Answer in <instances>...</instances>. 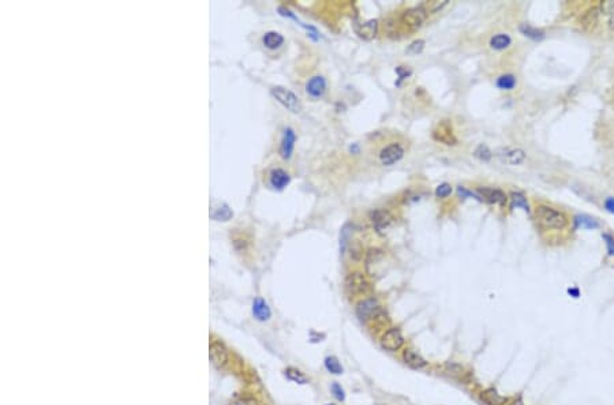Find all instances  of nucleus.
<instances>
[{
	"label": "nucleus",
	"instance_id": "obj_14",
	"mask_svg": "<svg viewBox=\"0 0 614 405\" xmlns=\"http://www.w3.org/2000/svg\"><path fill=\"white\" fill-rule=\"evenodd\" d=\"M433 137H434L435 141L442 142L445 145H456V142H457L456 137L453 135L452 127L446 122H442L441 124H438V127L435 128L434 132H433Z\"/></svg>",
	"mask_w": 614,
	"mask_h": 405
},
{
	"label": "nucleus",
	"instance_id": "obj_24",
	"mask_svg": "<svg viewBox=\"0 0 614 405\" xmlns=\"http://www.w3.org/2000/svg\"><path fill=\"white\" fill-rule=\"evenodd\" d=\"M520 32L524 34L525 37L531 38V40H535V41H541V40H544L545 38L544 30H541V29H538V28H534V26H531V25H527V24L520 25Z\"/></svg>",
	"mask_w": 614,
	"mask_h": 405
},
{
	"label": "nucleus",
	"instance_id": "obj_10",
	"mask_svg": "<svg viewBox=\"0 0 614 405\" xmlns=\"http://www.w3.org/2000/svg\"><path fill=\"white\" fill-rule=\"evenodd\" d=\"M497 157H498L501 161L506 163V164L519 165L525 160L527 154H525V151L521 150V149H510V147H506V149L498 150Z\"/></svg>",
	"mask_w": 614,
	"mask_h": 405
},
{
	"label": "nucleus",
	"instance_id": "obj_28",
	"mask_svg": "<svg viewBox=\"0 0 614 405\" xmlns=\"http://www.w3.org/2000/svg\"><path fill=\"white\" fill-rule=\"evenodd\" d=\"M510 201H512V206L513 207H521L525 212H529V205L527 202V198L521 193L510 194Z\"/></svg>",
	"mask_w": 614,
	"mask_h": 405
},
{
	"label": "nucleus",
	"instance_id": "obj_3",
	"mask_svg": "<svg viewBox=\"0 0 614 405\" xmlns=\"http://www.w3.org/2000/svg\"><path fill=\"white\" fill-rule=\"evenodd\" d=\"M345 289L351 296H362L370 289V284L360 272H354L345 278Z\"/></svg>",
	"mask_w": 614,
	"mask_h": 405
},
{
	"label": "nucleus",
	"instance_id": "obj_26",
	"mask_svg": "<svg viewBox=\"0 0 614 405\" xmlns=\"http://www.w3.org/2000/svg\"><path fill=\"white\" fill-rule=\"evenodd\" d=\"M383 259V253L381 250H378V249H371V250L367 253V257H366V269H367V272L371 269V266H374V265H378L379 262H382Z\"/></svg>",
	"mask_w": 614,
	"mask_h": 405
},
{
	"label": "nucleus",
	"instance_id": "obj_30",
	"mask_svg": "<svg viewBox=\"0 0 614 405\" xmlns=\"http://www.w3.org/2000/svg\"><path fill=\"white\" fill-rule=\"evenodd\" d=\"M348 249H350L351 258L354 261H360L362 259V257H363V246L360 245L359 240L350 241Z\"/></svg>",
	"mask_w": 614,
	"mask_h": 405
},
{
	"label": "nucleus",
	"instance_id": "obj_13",
	"mask_svg": "<svg viewBox=\"0 0 614 405\" xmlns=\"http://www.w3.org/2000/svg\"><path fill=\"white\" fill-rule=\"evenodd\" d=\"M307 95L312 99H321L326 92V80L324 76H313L306 84Z\"/></svg>",
	"mask_w": 614,
	"mask_h": 405
},
{
	"label": "nucleus",
	"instance_id": "obj_40",
	"mask_svg": "<svg viewBox=\"0 0 614 405\" xmlns=\"http://www.w3.org/2000/svg\"><path fill=\"white\" fill-rule=\"evenodd\" d=\"M568 293H569L572 297H575V299L580 296V291H579L577 288H569V289H568Z\"/></svg>",
	"mask_w": 614,
	"mask_h": 405
},
{
	"label": "nucleus",
	"instance_id": "obj_43",
	"mask_svg": "<svg viewBox=\"0 0 614 405\" xmlns=\"http://www.w3.org/2000/svg\"><path fill=\"white\" fill-rule=\"evenodd\" d=\"M375 405H382V404H375Z\"/></svg>",
	"mask_w": 614,
	"mask_h": 405
},
{
	"label": "nucleus",
	"instance_id": "obj_32",
	"mask_svg": "<svg viewBox=\"0 0 614 405\" xmlns=\"http://www.w3.org/2000/svg\"><path fill=\"white\" fill-rule=\"evenodd\" d=\"M351 225H345L343 229H341V233H340V253L341 254H344V251L347 250V247H348V245H350V237H351Z\"/></svg>",
	"mask_w": 614,
	"mask_h": 405
},
{
	"label": "nucleus",
	"instance_id": "obj_9",
	"mask_svg": "<svg viewBox=\"0 0 614 405\" xmlns=\"http://www.w3.org/2000/svg\"><path fill=\"white\" fill-rule=\"evenodd\" d=\"M295 142H296V134H295L292 128L287 127L284 130L281 143H280V154H281L284 160H289L292 157Z\"/></svg>",
	"mask_w": 614,
	"mask_h": 405
},
{
	"label": "nucleus",
	"instance_id": "obj_19",
	"mask_svg": "<svg viewBox=\"0 0 614 405\" xmlns=\"http://www.w3.org/2000/svg\"><path fill=\"white\" fill-rule=\"evenodd\" d=\"M253 315L261 322H265L270 318V308L262 299H255L253 303Z\"/></svg>",
	"mask_w": 614,
	"mask_h": 405
},
{
	"label": "nucleus",
	"instance_id": "obj_20",
	"mask_svg": "<svg viewBox=\"0 0 614 405\" xmlns=\"http://www.w3.org/2000/svg\"><path fill=\"white\" fill-rule=\"evenodd\" d=\"M481 398H482L483 402H486L487 405H505L506 402H508V398L498 394V391H497L496 389H493V387L482 391V393H481Z\"/></svg>",
	"mask_w": 614,
	"mask_h": 405
},
{
	"label": "nucleus",
	"instance_id": "obj_39",
	"mask_svg": "<svg viewBox=\"0 0 614 405\" xmlns=\"http://www.w3.org/2000/svg\"><path fill=\"white\" fill-rule=\"evenodd\" d=\"M396 72L399 74V76H400V79H406L407 76L411 75V71H407L406 68H402V67H399Z\"/></svg>",
	"mask_w": 614,
	"mask_h": 405
},
{
	"label": "nucleus",
	"instance_id": "obj_36",
	"mask_svg": "<svg viewBox=\"0 0 614 405\" xmlns=\"http://www.w3.org/2000/svg\"><path fill=\"white\" fill-rule=\"evenodd\" d=\"M331 390H332V394L335 396L336 400L341 401V402H343V401H345V391H344V389H343V387H341L340 385L337 383V382H333V383H332Z\"/></svg>",
	"mask_w": 614,
	"mask_h": 405
},
{
	"label": "nucleus",
	"instance_id": "obj_31",
	"mask_svg": "<svg viewBox=\"0 0 614 405\" xmlns=\"http://www.w3.org/2000/svg\"><path fill=\"white\" fill-rule=\"evenodd\" d=\"M474 155L477 157L478 160L483 161V163H487V161L491 160V157H493V154H491L490 149L486 146V145H479V146L475 149V151H474Z\"/></svg>",
	"mask_w": 614,
	"mask_h": 405
},
{
	"label": "nucleus",
	"instance_id": "obj_5",
	"mask_svg": "<svg viewBox=\"0 0 614 405\" xmlns=\"http://www.w3.org/2000/svg\"><path fill=\"white\" fill-rule=\"evenodd\" d=\"M426 18H427V11H426L423 6H419V7H412V9L406 10L403 13L400 21H402V24L406 25L407 28L415 30V29H419L422 25L425 24Z\"/></svg>",
	"mask_w": 614,
	"mask_h": 405
},
{
	"label": "nucleus",
	"instance_id": "obj_8",
	"mask_svg": "<svg viewBox=\"0 0 614 405\" xmlns=\"http://www.w3.org/2000/svg\"><path fill=\"white\" fill-rule=\"evenodd\" d=\"M600 14H602L600 6H592L588 10H586L580 17V25L583 26V29L587 30V32L595 30V28L598 26V22H599Z\"/></svg>",
	"mask_w": 614,
	"mask_h": 405
},
{
	"label": "nucleus",
	"instance_id": "obj_35",
	"mask_svg": "<svg viewBox=\"0 0 614 405\" xmlns=\"http://www.w3.org/2000/svg\"><path fill=\"white\" fill-rule=\"evenodd\" d=\"M450 193H452V186L449 183H441L435 189V195L438 197V198H446V197H449L450 195Z\"/></svg>",
	"mask_w": 614,
	"mask_h": 405
},
{
	"label": "nucleus",
	"instance_id": "obj_22",
	"mask_svg": "<svg viewBox=\"0 0 614 405\" xmlns=\"http://www.w3.org/2000/svg\"><path fill=\"white\" fill-rule=\"evenodd\" d=\"M262 43H264V45L268 49H277V48H280L281 45L284 44V37L283 34H280L279 32H268V33L264 34V37H262Z\"/></svg>",
	"mask_w": 614,
	"mask_h": 405
},
{
	"label": "nucleus",
	"instance_id": "obj_29",
	"mask_svg": "<svg viewBox=\"0 0 614 405\" xmlns=\"http://www.w3.org/2000/svg\"><path fill=\"white\" fill-rule=\"evenodd\" d=\"M212 217L217 221H228L232 217V212L227 205H222V206L214 209V212L212 213Z\"/></svg>",
	"mask_w": 614,
	"mask_h": 405
},
{
	"label": "nucleus",
	"instance_id": "obj_2",
	"mask_svg": "<svg viewBox=\"0 0 614 405\" xmlns=\"http://www.w3.org/2000/svg\"><path fill=\"white\" fill-rule=\"evenodd\" d=\"M270 93H272L274 99L283 105L284 108H287L288 111H291V112L300 113L303 111V105L302 103H300L298 96L295 95L293 92H291L289 89H287V88H283V86H273V88L270 89Z\"/></svg>",
	"mask_w": 614,
	"mask_h": 405
},
{
	"label": "nucleus",
	"instance_id": "obj_16",
	"mask_svg": "<svg viewBox=\"0 0 614 405\" xmlns=\"http://www.w3.org/2000/svg\"><path fill=\"white\" fill-rule=\"evenodd\" d=\"M210 360H212V363L216 366V367H222V366H225L228 362V352L227 349H225V347L221 344V343H213L212 345H210Z\"/></svg>",
	"mask_w": 614,
	"mask_h": 405
},
{
	"label": "nucleus",
	"instance_id": "obj_42",
	"mask_svg": "<svg viewBox=\"0 0 614 405\" xmlns=\"http://www.w3.org/2000/svg\"><path fill=\"white\" fill-rule=\"evenodd\" d=\"M509 405H525V404H524V402H523V401H521V400H520V398H519V400L513 401V402H512V404H509Z\"/></svg>",
	"mask_w": 614,
	"mask_h": 405
},
{
	"label": "nucleus",
	"instance_id": "obj_33",
	"mask_svg": "<svg viewBox=\"0 0 614 405\" xmlns=\"http://www.w3.org/2000/svg\"><path fill=\"white\" fill-rule=\"evenodd\" d=\"M285 375L288 377V379L296 382V383H300V385H304L307 382V378L303 375L302 372L295 370V368H288V370L285 371Z\"/></svg>",
	"mask_w": 614,
	"mask_h": 405
},
{
	"label": "nucleus",
	"instance_id": "obj_38",
	"mask_svg": "<svg viewBox=\"0 0 614 405\" xmlns=\"http://www.w3.org/2000/svg\"><path fill=\"white\" fill-rule=\"evenodd\" d=\"M603 206L609 213L614 214V197H607L603 202Z\"/></svg>",
	"mask_w": 614,
	"mask_h": 405
},
{
	"label": "nucleus",
	"instance_id": "obj_18",
	"mask_svg": "<svg viewBox=\"0 0 614 405\" xmlns=\"http://www.w3.org/2000/svg\"><path fill=\"white\" fill-rule=\"evenodd\" d=\"M378 32V21L377 19H370L367 22H364L363 25H360L359 28L356 29V33L359 34L360 37L364 40H371L377 36Z\"/></svg>",
	"mask_w": 614,
	"mask_h": 405
},
{
	"label": "nucleus",
	"instance_id": "obj_34",
	"mask_svg": "<svg viewBox=\"0 0 614 405\" xmlns=\"http://www.w3.org/2000/svg\"><path fill=\"white\" fill-rule=\"evenodd\" d=\"M423 48H425V41L423 40H415L414 43L408 45L406 52L408 55H419L423 51Z\"/></svg>",
	"mask_w": 614,
	"mask_h": 405
},
{
	"label": "nucleus",
	"instance_id": "obj_11",
	"mask_svg": "<svg viewBox=\"0 0 614 405\" xmlns=\"http://www.w3.org/2000/svg\"><path fill=\"white\" fill-rule=\"evenodd\" d=\"M370 216H371V221H373L375 229H377L378 233H381V235L387 231L389 226L392 225L393 217L391 216V213L387 212V210L378 209V210L371 212Z\"/></svg>",
	"mask_w": 614,
	"mask_h": 405
},
{
	"label": "nucleus",
	"instance_id": "obj_15",
	"mask_svg": "<svg viewBox=\"0 0 614 405\" xmlns=\"http://www.w3.org/2000/svg\"><path fill=\"white\" fill-rule=\"evenodd\" d=\"M291 182V176L281 168H274L269 174V183L274 190H284Z\"/></svg>",
	"mask_w": 614,
	"mask_h": 405
},
{
	"label": "nucleus",
	"instance_id": "obj_27",
	"mask_svg": "<svg viewBox=\"0 0 614 405\" xmlns=\"http://www.w3.org/2000/svg\"><path fill=\"white\" fill-rule=\"evenodd\" d=\"M325 367L328 371L331 374H335V375H341L343 374V366H341V363L339 362V359L336 356H328L325 359Z\"/></svg>",
	"mask_w": 614,
	"mask_h": 405
},
{
	"label": "nucleus",
	"instance_id": "obj_25",
	"mask_svg": "<svg viewBox=\"0 0 614 405\" xmlns=\"http://www.w3.org/2000/svg\"><path fill=\"white\" fill-rule=\"evenodd\" d=\"M496 84L501 90H512L515 89V86L517 85V79L512 74H505V75H501L497 79Z\"/></svg>",
	"mask_w": 614,
	"mask_h": 405
},
{
	"label": "nucleus",
	"instance_id": "obj_37",
	"mask_svg": "<svg viewBox=\"0 0 614 405\" xmlns=\"http://www.w3.org/2000/svg\"><path fill=\"white\" fill-rule=\"evenodd\" d=\"M603 240L606 241V246H607V251H609L610 255H614V237L613 236L607 235V233H603Z\"/></svg>",
	"mask_w": 614,
	"mask_h": 405
},
{
	"label": "nucleus",
	"instance_id": "obj_21",
	"mask_svg": "<svg viewBox=\"0 0 614 405\" xmlns=\"http://www.w3.org/2000/svg\"><path fill=\"white\" fill-rule=\"evenodd\" d=\"M575 225H576V228H581V229L594 231V229L599 228L600 224L594 217L587 216V214H577V216H575Z\"/></svg>",
	"mask_w": 614,
	"mask_h": 405
},
{
	"label": "nucleus",
	"instance_id": "obj_6",
	"mask_svg": "<svg viewBox=\"0 0 614 405\" xmlns=\"http://www.w3.org/2000/svg\"><path fill=\"white\" fill-rule=\"evenodd\" d=\"M403 344H404V337H403L402 332L397 329V328L388 329L382 335V337H381V345H382V348H385L387 351H391V352L399 351V349L403 347Z\"/></svg>",
	"mask_w": 614,
	"mask_h": 405
},
{
	"label": "nucleus",
	"instance_id": "obj_4",
	"mask_svg": "<svg viewBox=\"0 0 614 405\" xmlns=\"http://www.w3.org/2000/svg\"><path fill=\"white\" fill-rule=\"evenodd\" d=\"M356 315L362 322H368V320L377 319L379 315H382V308L375 299H366V300H362L356 307Z\"/></svg>",
	"mask_w": 614,
	"mask_h": 405
},
{
	"label": "nucleus",
	"instance_id": "obj_44",
	"mask_svg": "<svg viewBox=\"0 0 614 405\" xmlns=\"http://www.w3.org/2000/svg\"><path fill=\"white\" fill-rule=\"evenodd\" d=\"M328 405H335V404H328Z\"/></svg>",
	"mask_w": 614,
	"mask_h": 405
},
{
	"label": "nucleus",
	"instance_id": "obj_1",
	"mask_svg": "<svg viewBox=\"0 0 614 405\" xmlns=\"http://www.w3.org/2000/svg\"><path fill=\"white\" fill-rule=\"evenodd\" d=\"M535 216H536V220L539 221V224L545 226L546 229L561 231L568 225V218L564 213L558 212L556 209L546 206V205H539L535 209Z\"/></svg>",
	"mask_w": 614,
	"mask_h": 405
},
{
	"label": "nucleus",
	"instance_id": "obj_41",
	"mask_svg": "<svg viewBox=\"0 0 614 405\" xmlns=\"http://www.w3.org/2000/svg\"><path fill=\"white\" fill-rule=\"evenodd\" d=\"M239 405H258L257 404V401L251 400V398H247V400H243Z\"/></svg>",
	"mask_w": 614,
	"mask_h": 405
},
{
	"label": "nucleus",
	"instance_id": "obj_23",
	"mask_svg": "<svg viewBox=\"0 0 614 405\" xmlns=\"http://www.w3.org/2000/svg\"><path fill=\"white\" fill-rule=\"evenodd\" d=\"M510 44H512V38L506 33L496 34L490 38V47L496 51H504L510 47Z\"/></svg>",
	"mask_w": 614,
	"mask_h": 405
},
{
	"label": "nucleus",
	"instance_id": "obj_7",
	"mask_svg": "<svg viewBox=\"0 0 614 405\" xmlns=\"http://www.w3.org/2000/svg\"><path fill=\"white\" fill-rule=\"evenodd\" d=\"M403 157H404V149L400 143H396V142L385 146L379 153V160L382 165H387V167L396 164Z\"/></svg>",
	"mask_w": 614,
	"mask_h": 405
},
{
	"label": "nucleus",
	"instance_id": "obj_12",
	"mask_svg": "<svg viewBox=\"0 0 614 405\" xmlns=\"http://www.w3.org/2000/svg\"><path fill=\"white\" fill-rule=\"evenodd\" d=\"M478 194H479L482 201H486L489 203H496V205H501V206H504L506 201H508V197L505 195V193L498 189L483 187V189L478 190Z\"/></svg>",
	"mask_w": 614,
	"mask_h": 405
},
{
	"label": "nucleus",
	"instance_id": "obj_17",
	"mask_svg": "<svg viewBox=\"0 0 614 405\" xmlns=\"http://www.w3.org/2000/svg\"><path fill=\"white\" fill-rule=\"evenodd\" d=\"M403 359H404L406 364H408V366L412 368H416V370L425 368L426 366H427V362H426L425 359L422 358L418 352H415L414 349H406V351L403 352Z\"/></svg>",
	"mask_w": 614,
	"mask_h": 405
}]
</instances>
